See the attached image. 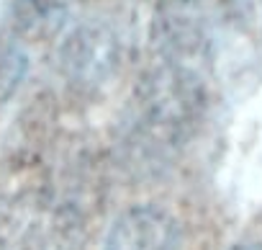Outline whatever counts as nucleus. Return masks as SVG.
Listing matches in <instances>:
<instances>
[{
    "instance_id": "f257e3e1",
    "label": "nucleus",
    "mask_w": 262,
    "mask_h": 250,
    "mask_svg": "<svg viewBox=\"0 0 262 250\" xmlns=\"http://www.w3.org/2000/svg\"><path fill=\"white\" fill-rule=\"evenodd\" d=\"M82 211L49 191H21L0 201V250H82Z\"/></svg>"
},
{
    "instance_id": "f03ea898",
    "label": "nucleus",
    "mask_w": 262,
    "mask_h": 250,
    "mask_svg": "<svg viewBox=\"0 0 262 250\" xmlns=\"http://www.w3.org/2000/svg\"><path fill=\"white\" fill-rule=\"evenodd\" d=\"M105 250H178V227L165 211L137 206L113 224Z\"/></svg>"
}]
</instances>
